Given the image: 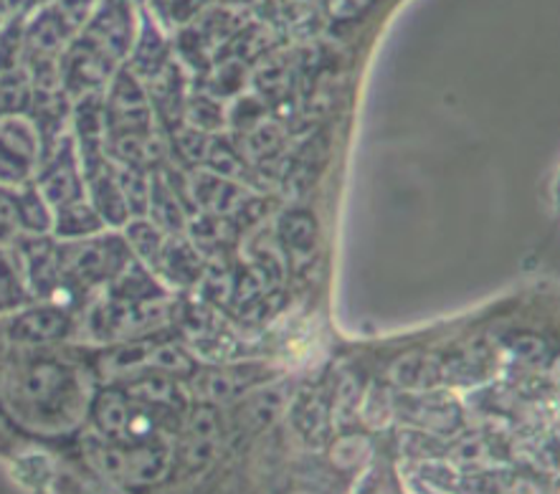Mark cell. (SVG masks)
Wrapping results in <instances>:
<instances>
[{
	"label": "cell",
	"instance_id": "6da1fadb",
	"mask_svg": "<svg viewBox=\"0 0 560 494\" xmlns=\"http://www.w3.org/2000/svg\"><path fill=\"white\" fill-rule=\"evenodd\" d=\"M3 401L26 428L42 434L67 432L84 411V380L69 363L26 357L5 370Z\"/></svg>",
	"mask_w": 560,
	"mask_h": 494
},
{
	"label": "cell",
	"instance_id": "7a4b0ae2",
	"mask_svg": "<svg viewBox=\"0 0 560 494\" xmlns=\"http://www.w3.org/2000/svg\"><path fill=\"white\" fill-rule=\"evenodd\" d=\"M61 279L74 290L104 284L132 257L130 246L119 236H86L56 246Z\"/></svg>",
	"mask_w": 560,
	"mask_h": 494
},
{
	"label": "cell",
	"instance_id": "3957f363",
	"mask_svg": "<svg viewBox=\"0 0 560 494\" xmlns=\"http://www.w3.org/2000/svg\"><path fill=\"white\" fill-rule=\"evenodd\" d=\"M173 307L167 305L165 294L153 299H140V302H125V299H112L100 307H94L90 315V328L97 340L104 342H127L145 338V334L155 332L171 320Z\"/></svg>",
	"mask_w": 560,
	"mask_h": 494
},
{
	"label": "cell",
	"instance_id": "277c9868",
	"mask_svg": "<svg viewBox=\"0 0 560 494\" xmlns=\"http://www.w3.org/2000/svg\"><path fill=\"white\" fill-rule=\"evenodd\" d=\"M42 161V130L21 111L0 115V186H26Z\"/></svg>",
	"mask_w": 560,
	"mask_h": 494
},
{
	"label": "cell",
	"instance_id": "5b68a950",
	"mask_svg": "<svg viewBox=\"0 0 560 494\" xmlns=\"http://www.w3.org/2000/svg\"><path fill=\"white\" fill-rule=\"evenodd\" d=\"M150 119L153 107L142 84L130 71H119L112 79L109 94L104 99V125H107V138L130 132H150Z\"/></svg>",
	"mask_w": 560,
	"mask_h": 494
},
{
	"label": "cell",
	"instance_id": "8992f818",
	"mask_svg": "<svg viewBox=\"0 0 560 494\" xmlns=\"http://www.w3.org/2000/svg\"><path fill=\"white\" fill-rule=\"evenodd\" d=\"M36 188L51 209L69 201H77V198L84 196V175L82 165H79L74 140L61 138V142L54 150L51 161L46 163L42 175H38Z\"/></svg>",
	"mask_w": 560,
	"mask_h": 494
},
{
	"label": "cell",
	"instance_id": "52a82bcc",
	"mask_svg": "<svg viewBox=\"0 0 560 494\" xmlns=\"http://www.w3.org/2000/svg\"><path fill=\"white\" fill-rule=\"evenodd\" d=\"M13 257L19 261L28 294L51 299L54 292L63 284L56 244H51L44 234H34L31 238L19 242Z\"/></svg>",
	"mask_w": 560,
	"mask_h": 494
},
{
	"label": "cell",
	"instance_id": "ba28073f",
	"mask_svg": "<svg viewBox=\"0 0 560 494\" xmlns=\"http://www.w3.org/2000/svg\"><path fill=\"white\" fill-rule=\"evenodd\" d=\"M71 320L59 305H38L19 313L8 325V338L19 345H51L69 334Z\"/></svg>",
	"mask_w": 560,
	"mask_h": 494
},
{
	"label": "cell",
	"instance_id": "9c48e42d",
	"mask_svg": "<svg viewBox=\"0 0 560 494\" xmlns=\"http://www.w3.org/2000/svg\"><path fill=\"white\" fill-rule=\"evenodd\" d=\"M112 63L115 61H112L107 54L84 38V42H79L74 49L67 54L63 69L59 71L61 84L67 86V92L77 94V97L97 92L112 74Z\"/></svg>",
	"mask_w": 560,
	"mask_h": 494
},
{
	"label": "cell",
	"instance_id": "30bf717a",
	"mask_svg": "<svg viewBox=\"0 0 560 494\" xmlns=\"http://www.w3.org/2000/svg\"><path fill=\"white\" fill-rule=\"evenodd\" d=\"M86 42L109 56L112 61L122 59L132 44V13L125 0H107L86 28Z\"/></svg>",
	"mask_w": 560,
	"mask_h": 494
},
{
	"label": "cell",
	"instance_id": "8fae6325",
	"mask_svg": "<svg viewBox=\"0 0 560 494\" xmlns=\"http://www.w3.org/2000/svg\"><path fill=\"white\" fill-rule=\"evenodd\" d=\"M84 180H86V188H90L94 211L100 213L104 223L122 226V223L130 221V209H127L125 196L117 186L115 170H112L109 161H104L100 167H94L92 173H86Z\"/></svg>",
	"mask_w": 560,
	"mask_h": 494
},
{
	"label": "cell",
	"instance_id": "7c38bea8",
	"mask_svg": "<svg viewBox=\"0 0 560 494\" xmlns=\"http://www.w3.org/2000/svg\"><path fill=\"white\" fill-rule=\"evenodd\" d=\"M254 384V370L249 368H215L198 373L194 380V390L198 401L203 403H229L236 401L246 388Z\"/></svg>",
	"mask_w": 560,
	"mask_h": 494
},
{
	"label": "cell",
	"instance_id": "4fadbf2b",
	"mask_svg": "<svg viewBox=\"0 0 560 494\" xmlns=\"http://www.w3.org/2000/svg\"><path fill=\"white\" fill-rule=\"evenodd\" d=\"M153 269H158L173 284H194L203 274V261L188 238L173 236L163 242Z\"/></svg>",
	"mask_w": 560,
	"mask_h": 494
},
{
	"label": "cell",
	"instance_id": "5bb4252c",
	"mask_svg": "<svg viewBox=\"0 0 560 494\" xmlns=\"http://www.w3.org/2000/svg\"><path fill=\"white\" fill-rule=\"evenodd\" d=\"M104 221L94 205L84 198H77V201H69L63 205H56L54 209V234L59 238H67V242H74V238H86L100 234Z\"/></svg>",
	"mask_w": 560,
	"mask_h": 494
},
{
	"label": "cell",
	"instance_id": "9a60e30c",
	"mask_svg": "<svg viewBox=\"0 0 560 494\" xmlns=\"http://www.w3.org/2000/svg\"><path fill=\"white\" fill-rule=\"evenodd\" d=\"M92 419L104 439L125 442L127 419H130V396L125 390H102L92 403Z\"/></svg>",
	"mask_w": 560,
	"mask_h": 494
},
{
	"label": "cell",
	"instance_id": "2e32d148",
	"mask_svg": "<svg viewBox=\"0 0 560 494\" xmlns=\"http://www.w3.org/2000/svg\"><path fill=\"white\" fill-rule=\"evenodd\" d=\"M109 297L125 299V302H140L163 297V286H160L153 277H150L148 267L135 257L127 259V264L109 279Z\"/></svg>",
	"mask_w": 560,
	"mask_h": 494
},
{
	"label": "cell",
	"instance_id": "e0dca14e",
	"mask_svg": "<svg viewBox=\"0 0 560 494\" xmlns=\"http://www.w3.org/2000/svg\"><path fill=\"white\" fill-rule=\"evenodd\" d=\"M188 434L183 439V457L188 464L203 467L211 459L213 446L219 442V426H215V416L208 409H198L196 416L188 421Z\"/></svg>",
	"mask_w": 560,
	"mask_h": 494
},
{
	"label": "cell",
	"instance_id": "ac0fdd59",
	"mask_svg": "<svg viewBox=\"0 0 560 494\" xmlns=\"http://www.w3.org/2000/svg\"><path fill=\"white\" fill-rule=\"evenodd\" d=\"M148 213L153 216V223L160 231H180L183 226V211L180 201L175 196L173 183L165 180L163 175L155 173L150 178V193H148Z\"/></svg>",
	"mask_w": 560,
	"mask_h": 494
},
{
	"label": "cell",
	"instance_id": "d6986e66",
	"mask_svg": "<svg viewBox=\"0 0 560 494\" xmlns=\"http://www.w3.org/2000/svg\"><path fill=\"white\" fill-rule=\"evenodd\" d=\"M69 34V23L63 21L59 11H44L31 23L26 31L28 49L36 54V59H51V54L59 51L63 38Z\"/></svg>",
	"mask_w": 560,
	"mask_h": 494
},
{
	"label": "cell",
	"instance_id": "ffe728a7",
	"mask_svg": "<svg viewBox=\"0 0 560 494\" xmlns=\"http://www.w3.org/2000/svg\"><path fill=\"white\" fill-rule=\"evenodd\" d=\"M150 79V107H155L160 115L165 117V122L178 117L183 107V79L171 63H163V69H158Z\"/></svg>",
	"mask_w": 560,
	"mask_h": 494
},
{
	"label": "cell",
	"instance_id": "44dd1931",
	"mask_svg": "<svg viewBox=\"0 0 560 494\" xmlns=\"http://www.w3.org/2000/svg\"><path fill=\"white\" fill-rule=\"evenodd\" d=\"M15 213H19V226L28 234H49L54 223V209L46 203V198L38 193L36 186H26L21 193H15Z\"/></svg>",
	"mask_w": 560,
	"mask_h": 494
},
{
	"label": "cell",
	"instance_id": "7402d4cb",
	"mask_svg": "<svg viewBox=\"0 0 560 494\" xmlns=\"http://www.w3.org/2000/svg\"><path fill=\"white\" fill-rule=\"evenodd\" d=\"M163 231H160L153 221L148 219H135L127 223L125 231V244L130 246V251L138 257L145 267H155L158 254L163 249Z\"/></svg>",
	"mask_w": 560,
	"mask_h": 494
},
{
	"label": "cell",
	"instance_id": "603a6c76",
	"mask_svg": "<svg viewBox=\"0 0 560 494\" xmlns=\"http://www.w3.org/2000/svg\"><path fill=\"white\" fill-rule=\"evenodd\" d=\"M279 238L294 259H307L315 249V221L307 213H290L279 223Z\"/></svg>",
	"mask_w": 560,
	"mask_h": 494
},
{
	"label": "cell",
	"instance_id": "cb8c5ba5",
	"mask_svg": "<svg viewBox=\"0 0 560 494\" xmlns=\"http://www.w3.org/2000/svg\"><path fill=\"white\" fill-rule=\"evenodd\" d=\"M282 403H284L282 390L261 388V390H256L254 398L242 403V409H238V421H242L246 428L267 426V424H271V419L277 416V411L282 409Z\"/></svg>",
	"mask_w": 560,
	"mask_h": 494
},
{
	"label": "cell",
	"instance_id": "d4e9b609",
	"mask_svg": "<svg viewBox=\"0 0 560 494\" xmlns=\"http://www.w3.org/2000/svg\"><path fill=\"white\" fill-rule=\"evenodd\" d=\"M31 297L13 254L0 251V309L21 307Z\"/></svg>",
	"mask_w": 560,
	"mask_h": 494
},
{
	"label": "cell",
	"instance_id": "484cf974",
	"mask_svg": "<svg viewBox=\"0 0 560 494\" xmlns=\"http://www.w3.org/2000/svg\"><path fill=\"white\" fill-rule=\"evenodd\" d=\"M160 370V373H167V376H188L190 370H194V363H190V357L183 353V348L178 345H171V342H153V348H150V355H148V370Z\"/></svg>",
	"mask_w": 560,
	"mask_h": 494
},
{
	"label": "cell",
	"instance_id": "4316f807",
	"mask_svg": "<svg viewBox=\"0 0 560 494\" xmlns=\"http://www.w3.org/2000/svg\"><path fill=\"white\" fill-rule=\"evenodd\" d=\"M31 102V82L26 74L8 69L0 74V115L3 111H23Z\"/></svg>",
	"mask_w": 560,
	"mask_h": 494
},
{
	"label": "cell",
	"instance_id": "83f0119b",
	"mask_svg": "<svg viewBox=\"0 0 560 494\" xmlns=\"http://www.w3.org/2000/svg\"><path fill=\"white\" fill-rule=\"evenodd\" d=\"M208 148H211V138L203 134L201 130H178L175 132V150H178V155L183 157L186 163H203L206 155H208Z\"/></svg>",
	"mask_w": 560,
	"mask_h": 494
},
{
	"label": "cell",
	"instance_id": "f1b7e54d",
	"mask_svg": "<svg viewBox=\"0 0 560 494\" xmlns=\"http://www.w3.org/2000/svg\"><path fill=\"white\" fill-rule=\"evenodd\" d=\"M188 122H194L196 130H215L221 125V109L211 99L198 97L188 105Z\"/></svg>",
	"mask_w": 560,
	"mask_h": 494
},
{
	"label": "cell",
	"instance_id": "f546056e",
	"mask_svg": "<svg viewBox=\"0 0 560 494\" xmlns=\"http://www.w3.org/2000/svg\"><path fill=\"white\" fill-rule=\"evenodd\" d=\"M19 228V213H15V198L5 193L0 188V242H5L8 236H13V231Z\"/></svg>",
	"mask_w": 560,
	"mask_h": 494
}]
</instances>
